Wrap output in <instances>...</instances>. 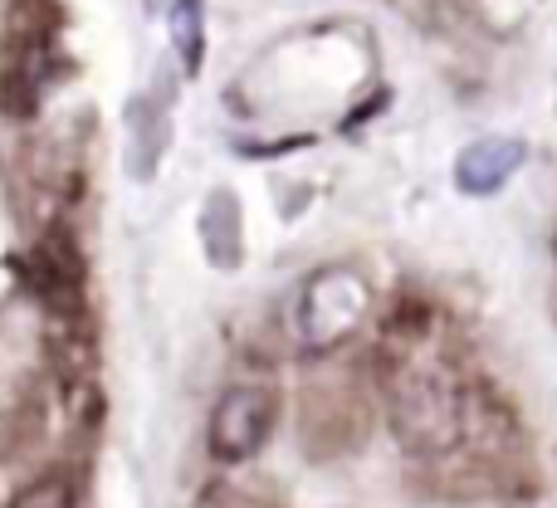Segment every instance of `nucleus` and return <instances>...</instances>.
<instances>
[{
	"label": "nucleus",
	"mask_w": 557,
	"mask_h": 508,
	"mask_svg": "<svg viewBox=\"0 0 557 508\" xmlns=\"http://www.w3.org/2000/svg\"><path fill=\"white\" fill-rule=\"evenodd\" d=\"M10 508H74V494H69L64 480H35L15 494Z\"/></svg>",
	"instance_id": "obj_5"
},
{
	"label": "nucleus",
	"mask_w": 557,
	"mask_h": 508,
	"mask_svg": "<svg viewBox=\"0 0 557 508\" xmlns=\"http://www.w3.org/2000/svg\"><path fill=\"white\" fill-rule=\"evenodd\" d=\"M523 162V147L519 143H504V137H490V143H474L470 152L460 157L455 176H460L465 191L484 196V191H499L509 182V172Z\"/></svg>",
	"instance_id": "obj_4"
},
{
	"label": "nucleus",
	"mask_w": 557,
	"mask_h": 508,
	"mask_svg": "<svg viewBox=\"0 0 557 508\" xmlns=\"http://www.w3.org/2000/svg\"><path fill=\"white\" fill-rule=\"evenodd\" d=\"M392 362V431L421 460L450 455L465 441V416H470L474 386L455 372L450 357H441L425 318L396 323L386 337Z\"/></svg>",
	"instance_id": "obj_1"
},
{
	"label": "nucleus",
	"mask_w": 557,
	"mask_h": 508,
	"mask_svg": "<svg viewBox=\"0 0 557 508\" xmlns=\"http://www.w3.org/2000/svg\"><path fill=\"white\" fill-rule=\"evenodd\" d=\"M206 508H270L264 499H255V494H240V490H215Z\"/></svg>",
	"instance_id": "obj_6"
},
{
	"label": "nucleus",
	"mask_w": 557,
	"mask_h": 508,
	"mask_svg": "<svg viewBox=\"0 0 557 508\" xmlns=\"http://www.w3.org/2000/svg\"><path fill=\"white\" fill-rule=\"evenodd\" d=\"M362 308H367V284L362 278L347 274V269H327V274H318L313 284L304 288L298 327H304V337L313 347H333L357 327Z\"/></svg>",
	"instance_id": "obj_2"
},
{
	"label": "nucleus",
	"mask_w": 557,
	"mask_h": 508,
	"mask_svg": "<svg viewBox=\"0 0 557 508\" xmlns=\"http://www.w3.org/2000/svg\"><path fill=\"white\" fill-rule=\"evenodd\" d=\"M274 396L264 386H235L221 396L211 416V455L215 460H250L274 431Z\"/></svg>",
	"instance_id": "obj_3"
}]
</instances>
